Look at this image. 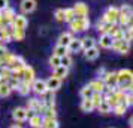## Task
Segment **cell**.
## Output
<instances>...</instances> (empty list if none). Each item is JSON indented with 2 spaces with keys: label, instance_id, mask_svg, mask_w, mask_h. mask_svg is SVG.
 <instances>
[{
  "label": "cell",
  "instance_id": "1",
  "mask_svg": "<svg viewBox=\"0 0 133 128\" xmlns=\"http://www.w3.org/2000/svg\"><path fill=\"white\" fill-rule=\"evenodd\" d=\"M117 76H118V84L117 86L123 89V91L126 92L129 91V88L133 86V72L130 69H121L117 72Z\"/></svg>",
  "mask_w": 133,
  "mask_h": 128
},
{
  "label": "cell",
  "instance_id": "2",
  "mask_svg": "<svg viewBox=\"0 0 133 128\" xmlns=\"http://www.w3.org/2000/svg\"><path fill=\"white\" fill-rule=\"evenodd\" d=\"M69 27H70V31H72V33L85 31V30L90 28V19L88 18H75L73 21L69 22Z\"/></svg>",
  "mask_w": 133,
  "mask_h": 128
},
{
  "label": "cell",
  "instance_id": "3",
  "mask_svg": "<svg viewBox=\"0 0 133 128\" xmlns=\"http://www.w3.org/2000/svg\"><path fill=\"white\" fill-rule=\"evenodd\" d=\"M118 17H120V7L109 6L108 9L103 12L102 21H103V22H108V24H117Z\"/></svg>",
  "mask_w": 133,
  "mask_h": 128
},
{
  "label": "cell",
  "instance_id": "4",
  "mask_svg": "<svg viewBox=\"0 0 133 128\" xmlns=\"http://www.w3.org/2000/svg\"><path fill=\"white\" fill-rule=\"evenodd\" d=\"M112 49L118 54L126 55L130 51V42H126L124 39H115L114 43H112Z\"/></svg>",
  "mask_w": 133,
  "mask_h": 128
},
{
  "label": "cell",
  "instance_id": "5",
  "mask_svg": "<svg viewBox=\"0 0 133 128\" xmlns=\"http://www.w3.org/2000/svg\"><path fill=\"white\" fill-rule=\"evenodd\" d=\"M25 109H30V110H35L37 115H42L43 110H45V104H43L42 100L39 98H29L27 101V107Z\"/></svg>",
  "mask_w": 133,
  "mask_h": 128
},
{
  "label": "cell",
  "instance_id": "6",
  "mask_svg": "<svg viewBox=\"0 0 133 128\" xmlns=\"http://www.w3.org/2000/svg\"><path fill=\"white\" fill-rule=\"evenodd\" d=\"M36 79V73H35V69L31 67V66H25L24 70H23V73H21V80H24L27 82L29 85H31L33 82Z\"/></svg>",
  "mask_w": 133,
  "mask_h": 128
},
{
  "label": "cell",
  "instance_id": "7",
  "mask_svg": "<svg viewBox=\"0 0 133 128\" xmlns=\"http://www.w3.org/2000/svg\"><path fill=\"white\" fill-rule=\"evenodd\" d=\"M31 89H33V92H35V94H37V95H42V94H45V92L48 91V88H46V80H43V79H35V82L31 84Z\"/></svg>",
  "mask_w": 133,
  "mask_h": 128
},
{
  "label": "cell",
  "instance_id": "8",
  "mask_svg": "<svg viewBox=\"0 0 133 128\" xmlns=\"http://www.w3.org/2000/svg\"><path fill=\"white\" fill-rule=\"evenodd\" d=\"M36 6H37L36 0H21V3H19V9H21L23 15L31 13L35 9H36Z\"/></svg>",
  "mask_w": 133,
  "mask_h": 128
},
{
  "label": "cell",
  "instance_id": "9",
  "mask_svg": "<svg viewBox=\"0 0 133 128\" xmlns=\"http://www.w3.org/2000/svg\"><path fill=\"white\" fill-rule=\"evenodd\" d=\"M73 11H75V18H87L88 15V6L84 2H78L73 6Z\"/></svg>",
  "mask_w": 133,
  "mask_h": 128
},
{
  "label": "cell",
  "instance_id": "10",
  "mask_svg": "<svg viewBox=\"0 0 133 128\" xmlns=\"http://www.w3.org/2000/svg\"><path fill=\"white\" fill-rule=\"evenodd\" d=\"M102 80L105 82L106 86H117V84H118L117 72H105V74L102 76Z\"/></svg>",
  "mask_w": 133,
  "mask_h": 128
},
{
  "label": "cell",
  "instance_id": "11",
  "mask_svg": "<svg viewBox=\"0 0 133 128\" xmlns=\"http://www.w3.org/2000/svg\"><path fill=\"white\" fill-rule=\"evenodd\" d=\"M87 85L93 89V92H100V94H103L105 92V88H106V85H105V82L102 79H93Z\"/></svg>",
  "mask_w": 133,
  "mask_h": 128
},
{
  "label": "cell",
  "instance_id": "12",
  "mask_svg": "<svg viewBox=\"0 0 133 128\" xmlns=\"http://www.w3.org/2000/svg\"><path fill=\"white\" fill-rule=\"evenodd\" d=\"M14 28H19V30H25L27 28V25H29V19L25 18L23 13H19V15H17L15 17V19H14Z\"/></svg>",
  "mask_w": 133,
  "mask_h": 128
},
{
  "label": "cell",
  "instance_id": "13",
  "mask_svg": "<svg viewBox=\"0 0 133 128\" xmlns=\"http://www.w3.org/2000/svg\"><path fill=\"white\" fill-rule=\"evenodd\" d=\"M60 86H61V79H58V78L49 76L48 79H46V88H48V91L55 92L57 89H60Z\"/></svg>",
  "mask_w": 133,
  "mask_h": 128
},
{
  "label": "cell",
  "instance_id": "14",
  "mask_svg": "<svg viewBox=\"0 0 133 128\" xmlns=\"http://www.w3.org/2000/svg\"><path fill=\"white\" fill-rule=\"evenodd\" d=\"M12 118H14V121H17V122H24L27 119V109L25 107H17V109H14Z\"/></svg>",
  "mask_w": 133,
  "mask_h": 128
},
{
  "label": "cell",
  "instance_id": "15",
  "mask_svg": "<svg viewBox=\"0 0 133 128\" xmlns=\"http://www.w3.org/2000/svg\"><path fill=\"white\" fill-rule=\"evenodd\" d=\"M112 43H114V39L109 36V34H100V39H99V45H100V48L112 49Z\"/></svg>",
  "mask_w": 133,
  "mask_h": 128
},
{
  "label": "cell",
  "instance_id": "16",
  "mask_svg": "<svg viewBox=\"0 0 133 128\" xmlns=\"http://www.w3.org/2000/svg\"><path fill=\"white\" fill-rule=\"evenodd\" d=\"M73 40V34L72 33H69V31H66V33H61L60 36H58V40H57V45H61V46H69V43Z\"/></svg>",
  "mask_w": 133,
  "mask_h": 128
},
{
  "label": "cell",
  "instance_id": "17",
  "mask_svg": "<svg viewBox=\"0 0 133 128\" xmlns=\"http://www.w3.org/2000/svg\"><path fill=\"white\" fill-rule=\"evenodd\" d=\"M2 15H3V18L6 21V24H12L15 17H17V13H15V11L12 7H6L5 11H2Z\"/></svg>",
  "mask_w": 133,
  "mask_h": 128
},
{
  "label": "cell",
  "instance_id": "18",
  "mask_svg": "<svg viewBox=\"0 0 133 128\" xmlns=\"http://www.w3.org/2000/svg\"><path fill=\"white\" fill-rule=\"evenodd\" d=\"M69 73V69L64 67V66H58V67L52 69V76L55 78H58V79H64Z\"/></svg>",
  "mask_w": 133,
  "mask_h": 128
},
{
  "label": "cell",
  "instance_id": "19",
  "mask_svg": "<svg viewBox=\"0 0 133 128\" xmlns=\"http://www.w3.org/2000/svg\"><path fill=\"white\" fill-rule=\"evenodd\" d=\"M41 128H58L57 118H43L42 116V127Z\"/></svg>",
  "mask_w": 133,
  "mask_h": 128
},
{
  "label": "cell",
  "instance_id": "20",
  "mask_svg": "<svg viewBox=\"0 0 133 128\" xmlns=\"http://www.w3.org/2000/svg\"><path fill=\"white\" fill-rule=\"evenodd\" d=\"M99 54H100V51H99V48H97V46H94V48H90V49H87V51L84 52L85 60H88V61H94V60H97Z\"/></svg>",
  "mask_w": 133,
  "mask_h": 128
},
{
  "label": "cell",
  "instance_id": "21",
  "mask_svg": "<svg viewBox=\"0 0 133 128\" xmlns=\"http://www.w3.org/2000/svg\"><path fill=\"white\" fill-rule=\"evenodd\" d=\"M81 49H82V40L73 37V40L69 43V46H67V51H69V52H79Z\"/></svg>",
  "mask_w": 133,
  "mask_h": 128
},
{
  "label": "cell",
  "instance_id": "22",
  "mask_svg": "<svg viewBox=\"0 0 133 128\" xmlns=\"http://www.w3.org/2000/svg\"><path fill=\"white\" fill-rule=\"evenodd\" d=\"M94 109H96V107H94V104L91 101V98H82V100H81V110H82V112L90 113V112H93Z\"/></svg>",
  "mask_w": 133,
  "mask_h": 128
},
{
  "label": "cell",
  "instance_id": "23",
  "mask_svg": "<svg viewBox=\"0 0 133 128\" xmlns=\"http://www.w3.org/2000/svg\"><path fill=\"white\" fill-rule=\"evenodd\" d=\"M41 97H42V101H43V104H45V107H46V106H55L54 92L52 91H46L45 94H42Z\"/></svg>",
  "mask_w": 133,
  "mask_h": 128
},
{
  "label": "cell",
  "instance_id": "24",
  "mask_svg": "<svg viewBox=\"0 0 133 128\" xmlns=\"http://www.w3.org/2000/svg\"><path fill=\"white\" fill-rule=\"evenodd\" d=\"M112 25L114 24H108V22H103V21H99L96 24V28L97 31L100 33V34H109V31L112 28Z\"/></svg>",
  "mask_w": 133,
  "mask_h": 128
},
{
  "label": "cell",
  "instance_id": "25",
  "mask_svg": "<svg viewBox=\"0 0 133 128\" xmlns=\"http://www.w3.org/2000/svg\"><path fill=\"white\" fill-rule=\"evenodd\" d=\"M96 109L99 110L100 113H103V115H108V113H111V112H112V107H111V104H109L108 101L105 100V95H103V100H102V103L99 104V106H97Z\"/></svg>",
  "mask_w": 133,
  "mask_h": 128
},
{
  "label": "cell",
  "instance_id": "26",
  "mask_svg": "<svg viewBox=\"0 0 133 128\" xmlns=\"http://www.w3.org/2000/svg\"><path fill=\"white\" fill-rule=\"evenodd\" d=\"M81 40H82V49H84V51L97 46L96 39H94V37H84V39H81Z\"/></svg>",
  "mask_w": 133,
  "mask_h": 128
},
{
  "label": "cell",
  "instance_id": "27",
  "mask_svg": "<svg viewBox=\"0 0 133 128\" xmlns=\"http://www.w3.org/2000/svg\"><path fill=\"white\" fill-rule=\"evenodd\" d=\"M17 91H18L21 95H29V92L31 91V85H29L24 80H19V85H18V89H17Z\"/></svg>",
  "mask_w": 133,
  "mask_h": 128
},
{
  "label": "cell",
  "instance_id": "28",
  "mask_svg": "<svg viewBox=\"0 0 133 128\" xmlns=\"http://www.w3.org/2000/svg\"><path fill=\"white\" fill-rule=\"evenodd\" d=\"M29 124H30L31 128H41L42 127V115H35L29 119Z\"/></svg>",
  "mask_w": 133,
  "mask_h": 128
},
{
  "label": "cell",
  "instance_id": "29",
  "mask_svg": "<svg viewBox=\"0 0 133 128\" xmlns=\"http://www.w3.org/2000/svg\"><path fill=\"white\" fill-rule=\"evenodd\" d=\"M43 118H57V112H55V106H46L42 113Z\"/></svg>",
  "mask_w": 133,
  "mask_h": 128
},
{
  "label": "cell",
  "instance_id": "30",
  "mask_svg": "<svg viewBox=\"0 0 133 128\" xmlns=\"http://www.w3.org/2000/svg\"><path fill=\"white\" fill-rule=\"evenodd\" d=\"M52 54L61 58V57H64L66 54H69V51H67L66 46H61V45H55V48H54V51H52Z\"/></svg>",
  "mask_w": 133,
  "mask_h": 128
},
{
  "label": "cell",
  "instance_id": "31",
  "mask_svg": "<svg viewBox=\"0 0 133 128\" xmlns=\"http://www.w3.org/2000/svg\"><path fill=\"white\" fill-rule=\"evenodd\" d=\"M25 37V30H19V28H14L12 31V40H24Z\"/></svg>",
  "mask_w": 133,
  "mask_h": 128
},
{
  "label": "cell",
  "instance_id": "32",
  "mask_svg": "<svg viewBox=\"0 0 133 128\" xmlns=\"http://www.w3.org/2000/svg\"><path fill=\"white\" fill-rule=\"evenodd\" d=\"M126 110H127V106H126V104H123V103H118L117 106L112 107V112H114L115 115H118V116L124 115V113H126Z\"/></svg>",
  "mask_w": 133,
  "mask_h": 128
},
{
  "label": "cell",
  "instance_id": "33",
  "mask_svg": "<svg viewBox=\"0 0 133 128\" xmlns=\"http://www.w3.org/2000/svg\"><path fill=\"white\" fill-rule=\"evenodd\" d=\"M79 95H81V98H91V95H93V89H91L88 85H85V86L81 88Z\"/></svg>",
  "mask_w": 133,
  "mask_h": 128
},
{
  "label": "cell",
  "instance_id": "34",
  "mask_svg": "<svg viewBox=\"0 0 133 128\" xmlns=\"http://www.w3.org/2000/svg\"><path fill=\"white\" fill-rule=\"evenodd\" d=\"M11 92H12V89L9 88L8 84H2V85H0V97H2V98L9 97V95H11Z\"/></svg>",
  "mask_w": 133,
  "mask_h": 128
},
{
  "label": "cell",
  "instance_id": "35",
  "mask_svg": "<svg viewBox=\"0 0 133 128\" xmlns=\"http://www.w3.org/2000/svg\"><path fill=\"white\" fill-rule=\"evenodd\" d=\"M64 11V21L66 22H70L75 19V11H73V7H67V9H63Z\"/></svg>",
  "mask_w": 133,
  "mask_h": 128
},
{
  "label": "cell",
  "instance_id": "36",
  "mask_svg": "<svg viewBox=\"0 0 133 128\" xmlns=\"http://www.w3.org/2000/svg\"><path fill=\"white\" fill-rule=\"evenodd\" d=\"M49 66H51L52 69H55V67H58V66H61V58L52 54L51 57H49Z\"/></svg>",
  "mask_w": 133,
  "mask_h": 128
},
{
  "label": "cell",
  "instance_id": "37",
  "mask_svg": "<svg viewBox=\"0 0 133 128\" xmlns=\"http://www.w3.org/2000/svg\"><path fill=\"white\" fill-rule=\"evenodd\" d=\"M102 100H103V94H100V92H93L91 101H93V104H94V107H97L99 104L102 103Z\"/></svg>",
  "mask_w": 133,
  "mask_h": 128
},
{
  "label": "cell",
  "instance_id": "38",
  "mask_svg": "<svg viewBox=\"0 0 133 128\" xmlns=\"http://www.w3.org/2000/svg\"><path fill=\"white\" fill-rule=\"evenodd\" d=\"M123 39L126 42H132L133 40V34H132V31H130L129 27H123Z\"/></svg>",
  "mask_w": 133,
  "mask_h": 128
},
{
  "label": "cell",
  "instance_id": "39",
  "mask_svg": "<svg viewBox=\"0 0 133 128\" xmlns=\"http://www.w3.org/2000/svg\"><path fill=\"white\" fill-rule=\"evenodd\" d=\"M123 104H126L127 107L129 106H133V94L132 92H126L124 94V98H123V101H121Z\"/></svg>",
  "mask_w": 133,
  "mask_h": 128
},
{
  "label": "cell",
  "instance_id": "40",
  "mask_svg": "<svg viewBox=\"0 0 133 128\" xmlns=\"http://www.w3.org/2000/svg\"><path fill=\"white\" fill-rule=\"evenodd\" d=\"M72 57H70V54H66L64 57H61V66H64V67H70L72 66Z\"/></svg>",
  "mask_w": 133,
  "mask_h": 128
},
{
  "label": "cell",
  "instance_id": "41",
  "mask_svg": "<svg viewBox=\"0 0 133 128\" xmlns=\"http://www.w3.org/2000/svg\"><path fill=\"white\" fill-rule=\"evenodd\" d=\"M127 21H129V15H126V13H120L117 24L120 25V27H127Z\"/></svg>",
  "mask_w": 133,
  "mask_h": 128
},
{
  "label": "cell",
  "instance_id": "42",
  "mask_svg": "<svg viewBox=\"0 0 133 128\" xmlns=\"http://www.w3.org/2000/svg\"><path fill=\"white\" fill-rule=\"evenodd\" d=\"M6 84H8V85H9V88H11V89H12V91H14V89H18L19 80L17 79V78H14V76H12V78H11V79L8 80Z\"/></svg>",
  "mask_w": 133,
  "mask_h": 128
},
{
  "label": "cell",
  "instance_id": "43",
  "mask_svg": "<svg viewBox=\"0 0 133 128\" xmlns=\"http://www.w3.org/2000/svg\"><path fill=\"white\" fill-rule=\"evenodd\" d=\"M54 17H55V19H57L58 22L64 21V11H63V9H57V11L54 12Z\"/></svg>",
  "mask_w": 133,
  "mask_h": 128
},
{
  "label": "cell",
  "instance_id": "44",
  "mask_svg": "<svg viewBox=\"0 0 133 128\" xmlns=\"http://www.w3.org/2000/svg\"><path fill=\"white\" fill-rule=\"evenodd\" d=\"M9 51L6 49V46L3 45V43H0V64H2V61H3V58H5V55L8 54Z\"/></svg>",
  "mask_w": 133,
  "mask_h": 128
},
{
  "label": "cell",
  "instance_id": "45",
  "mask_svg": "<svg viewBox=\"0 0 133 128\" xmlns=\"http://www.w3.org/2000/svg\"><path fill=\"white\" fill-rule=\"evenodd\" d=\"M130 12H132V7L129 6V5H123V6L120 7V13H126V15H129Z\"/></svg>",
  "mask_w": 133,
  "mask_h": 128
},
{
  "label": "cell",
  "instance_id": "46",
  "mask_svg": "<svg viewBox=\"0 0 133 128\" xmlns=\"http://www.w3.org/2000/svg\"><path fill=\"white\" fill-rule=\"evenodd\" d=\"M9 7V0H0V12Z\"/></svg>",
  "mask_w": 133,
  "mask_h": 128
},
{
  "label": "cell",
  "instance_id": "47",
  "mask_svg": "<svg viewBox=\"0 0 133 128\" xmlns=\"http://www.w3.org/2000/svg\"><path fill=\"white\" fill-rule=\"evenodd\" d=\"M6 21H5V18H3V15H2V12H0V28H5L6 27Z\"/></svg>",
  "mask_w": 133,
  "mask_h": 128
},
{
  "label": "cell",
  "instance_id": "48",
  "mask_svg": "<svg viewBox=\"0 0 133 128\" xmlns=\"http://www.w3.org/2000/svg\"><path fill=\"white\" fill-rule=\"evenodd\" d=\"M133 25V11L129 13V21H127V27H132Z\"/></svg>",
  "mask_w": 133,
  "mask_h": 128
},
{
  "label": "cell",
  "instance_id": "49",
  "mask_svg": "<svg viewBox=\"0 0 133 128\" xmlns=\"http://www.w3.org/2000/svg\"><path fill=\"white\" fill-rule=\"evenodd\" d=\"M129 124H130V127H133V115L130 116V119H129Z\"/></svg>",
  "mask_w": 133,
  "mask_h": 128
},
{
  "label": "cell",
  "instance_id": "50",
  "mask_svg": "<svg viewBox=\"0 0 133 128\" xmlns=\"http://www.w3.org/2000/svg\"><path fill=\"white\" fill-rule=\"evenodd\" d=\"M11 128H23V127H21V125H18V124H15V125H12Z\"/></svg>",
  "mask_w": 133,
  "mask_h": 128
},
{
  "label": "cell",
  "instance_id": "51",
  "mask_svg": "<svg viewBox=\"0 0 133 128\" xmlns=\"http://www.w3.org/2000/svg\"><path fill=\"white\" fill-rule=\"evenodd\" d=\"M129 28H130V31H132V34H133V25L132 27H129Z\"/></svg>",
  "mask_w": 133,
  "mask_h": 128
},
{
  "label": "cell",
  "instance_id": "52",
  "mask_svg": "<svg viewBox=\"0 0 133 128\" xmlns=\"http://www.w3.org/2000/svg\"><path fill=\"white\" fill-rule=\"evenodd\" d=\"M130 128H133V127H130Z\"/></svg>",
  "mask_w": 133,
  "mask_h": 128
}]
</instances>
